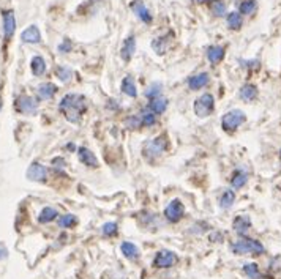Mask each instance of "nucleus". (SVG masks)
<instances>
[{
  "label": "nucleus",
  "instance_id": "ea45409f",
  "mask_svg": "<svg viewBox=\"0 0 281 279\" xmlns=\"http://www.w3.org/2000/svg\"><path fill=\"white\" fill-rule=\"evenodd\" d=\"M5 257H7V249L5 246L0 245V259H5Z\"/></svg>",
  "mask_w": 281,
  "mask_h": 279
},
{
  "label": "nucleus",
  "instance_id": "bb28decb",
  "mask_svg": "<svg viewBox=\"0 0 281 279\" xmlns=\"http://www.w3.org/2000/svg\"><path fill=\"white\" fill-rule=\"evenodd\" d=\"M76 223H78V218L72 213L62 215L60 218H58V227H62V229H69V227H73Z\"/></svg>",
  "mask_w": 281,
  "mask_h": 279
},
{
  "label": "nucleus",
  "instance_id": "7c9ffc66",
  "mask_svg": "<svg viewBox=\"0 0 281 279\" xmlns=\"http://www.w3.org/2000/svg\"><path fill=\"white\" fill-rule=\"evenodd\" d=\"M256 2L254 0H243L240 4V13L242 15H253L256 11Z\"/></svg>",
  "mask_w": 281,
  "mask_h": 279
},
{
  "label": "nucleus",
  "instance_id": "5701e85b",
  "mask_svg": "<svg viewBox=\"0 0 281 279\" xmlns=\"http://www.w3.org/2000/svg\"><path fill=\"white\" fill-rule=\"evenodd\" d=\"M250 227H251V221L248 216H239V218H236V221H234V230L240 235L247 234V230Z\"/></svg>",
  "mask_w": 281,
  "mask_h": 279
},
{
  "label": "nucleus",
  "instance_id": "e433bc0d",
  "mask_svg": "<svg viewBox=\"0 0 281 279\" xmlns=\"http://www.w3.org/2000/svg\"><path fill=\"white\" fill-rule=\"evenodd\" d=\"M126 125L128 128H131V130H137V128L143 125V122H140V117H130L126 120Z\"/></svg>",
  "mask_w": 281,
  "mask_h": 279
},
{
  "label": "nucleus",
  "instance_id": "a211bd4d",
  "mask_svg": "<svg viewBox=\"0 0 281 279\" xmlns=\"http://www.w3.org/2000/svg\"><path fill=\"white\" fill-rule=\"evenodd\" d=\"M122 93L130 98H136L137 97V88L134 84V79L131 76H126L122 80Z\"/></svg>",
  "mask_w": 281,
  "mask_h": 279
},
{
  "label": "nucleus",
  "instance_id": "2eb2a0df",
  "mask_svg": "<svg viewBox=\"0 0 281 279\" xmlns=\"http://www.w3.org/2000/svg\"><path fill=\"white\" fill-rule=\"evenodd\" d=\"M207 59L210 60V63H220L225 59V48L223 46H210L207 49Z\"/></svg>",
  "mask_w": 281,
  "mask_h": 279
},
{
  "label": "nucleus",
  "instance_id": "b1692460",
  "mask_svg": "<svg viewBox=\"0 0 281 279\" xmlns=\"http://www.w3.org/2000/svg\"><path fill=\"white\" fill-rule=\"evenodd\" d=\"M257 97V88L253 84H245L240 88V98L243 101H253Z\"/></svg>",
  "mask_w": 281,
  "mask_h": 279
},
{
  "label": "nucleus",
  "instance_id": "f8f14e48",
  "mask_svg": "<svg viewBox=\"0 0 281 279\" xmlns=\"http://www.w3.org/2000/svg\"><path fill=\"white\" fill-rule=\"evenodd\" d=\"M16 30V18L13 11H4V33L5 38H11Z\"/></svg>",
  "mask_w": 281,
  "mask_h": 279
},
{
  "label": "nucleus",
  "instance_id": "ddd939ff",
  "mask_svg": "<svg viewBox=\"0 0 281 279\" xmlns=\"http://www.w3.org/2000/svg\"><path fill=\"white\" fill-rule=\"evenodd\" d=\"M21 40L24 43H29V44H37L41 41V33L37 26H30L21 33Z\"/></svg>",
  "mask_w": 281,
  "mask_h": 279
},
{
  "label": "nucleus",
  "instance_id": "58836bf2",
  "mask_svg": "<svg viewBox=\"0 0 281 279\" xmlns=\"http://www.w3.org/2000/svg\"><path fill=\"white\" fill-rule=\"evenodd\" d=\"M52 164H54L55 167H63V166L66 164V162H65L62 158H55V159L52 161Z\"/></svg>",
  "mask_w": 281,
  "mask_h": 279
},
{
  "label": "nucleus",
  "instance_id": "a878e982",
  "mask_svg": "<svg viewBox=\"0 0 281 279\" xmlns=\"http://www.w3.org/2000/svg\"><path fill=\"white\" fill-rule=\"evenodd\" d=\"M243 24V21H242V15L237 13V11H232V13L228 15V26L229 29L232 30H239Z\"/></svg>",
  "mask_w": 281,
  "mask_h": 279
},
{
  "label": "nucleus",
  "instance_id": "f3484780",
  "mask_svg": "<svg viewBox=\"0 0 281 279\" xmlns=\"http://www.w3.org/2000/svg\"><path fill=\"white\" fill-rule=\"evenodd\" d=\"M247 181H248V175H247V172L242 170V169L234 170L232 177H231V184H232V188L240 190V188H243L245 184H247Z\"/></svg>",
  "mask_w": 281,
  "mask_h": 279
},
{
  "label": "nucleus",
  "instance_id": "4468645a",
  "mask_svg": "<svg viewBox=\"0 0 281 279\" xmlns=\"http://www.w3.org/2000/svg\"><path fill=\"white\" fill-rule=\"evenodd\" d=\"M134 51H136V38L133 35H130L125 41H123V46H122V51H120V55L125 62H130L131 57L134 55Z\"/></svg>",
  "mask_w": 281,
  "mask_h": 279
},
{
  "label": "nucleus",
  "instance_id": "c85d7f7f",
  "mask_svg": "<svg viewBox=\"0 0 281 279\" xmlns=\"http://www.w3.org/2000/svg\"><path fill=\"white\" fill-rule=\"evenodd\" d=\"M163 91V84L161 82H154L147 90H146V97L149 100H154V98H158Z\"/></svg>",
  "mask_w": 281,
  "mask_h": 279
},
{
  "label": "nucleus",
  "instance_id": "20e7f679",
  "mask_svg": "<svg viewBox=\"0 0 281 279\" xmlns=\"http://www.w3.org/2000/svg\"><path fill=\"white\" fill-rule=\"evenodd\" d=\"M193 109L199 119H205V117H208V115H212V112L215 109L214 95H210V93H204V95H201L194 101Z\"/></svg>",
  "mask_w": 281,
  "mask_h": 279
},
{
  "label": "nucleus",
  "instance_id": "dca6fc26",
  "mask_svg": "<svg viewBox=\"0 0 281 279\" xmlns=\"http://www.w3.org/2000/svg\"><path fill=\"white\" fill-rule=\"evenodd\" d=\"M208 74L207 73H199V74H194L188 79V87L191 90H199L208 84Z\"/></svg>",
  "mask_w": 281,
  "mask_h": 279
},
{
  "label": "nucleus",
  "instance_id": "423d86ee",
  "mask_svg": "<svg viewBox=\"0 0 281 279\" xmlns=\"http://www.w3.org/2000/svg\"><path fill=\"white\" fill-rule=\"evenodd\" d=\"M185 215V207L180 199H174L165 208V218L169 223H179Z\"/></svg>",
  "mask_w": 281,
  "mask_h": 279
},
{
  "label": "nucleus",
  "instance_id": "f03ea898",
  "mask_svg": "<svg viewBox=\"0 0 281 279\" xmlns=\"http://www.w3.org/2000/svg\"><path fill=\"white\" fill-rule=\"evenodd\" d=\"M166 147H168V137L163 134L155 139H149V141H146L144 147H143V153L149 161H155L157 158H160L166 152Z\"/></svg>",
  "mask_w": 281,
  "mask_h": 279
},
{
  "label": "nucleus",
  "instance_id": "a19ab883",
  "mask_svg": "<svg viewBox=\"0 0 281 279\" xmlns=\"http://www.w3.org/2000/svg\"><path fill=\"white\" fill-rule=\"evenodd\" d=\"M197 4H204V2H215V0H196Z\"/></svg>",
  "mask_w": 281,
  "mask_h": 279
},
{
  "label": "nucleus",
  "instance_id": "6ab92c4d",
  "mask_svg": "<svg viewBox=\"0 0 281 279\" xmlns=\"http://www.w3.org/2000/svg\"><path fill=\"white\" fill-rule=\"evenodd\" d=\"M168 100H165V98H154V100H150V103H149V111L150 112H154L155 115H160V114H163L166 109H168Z\"/></svg>",
  "mask_w": 281,
  "mask_h": 279
},
{
  "label": "nucleus",
  "instance_id": "cd10ccee",
  "mask_svg": "<svg viewBox=\"0 0 281 279\" xmlns=\"http://www.w3.org/2000/svg\"><path fill=\"white\" fill-rule=\"evenodd\" d=\"M234 201H236V194H234V191L226 190L223 193V196H221V199H220V207L221 208H229V207H232Z\"/></svg>",
  "mask_w": 281,
  "mask_h": 279
},
{
  "label": "nucleus",
  "instance_id": "aec40b11",
  "mask_svg": "<svg viewBox=\"0 0 281 279\" xmlns=\"http://www.w3.org/2000/svg\"><path fill=\"white\" fill-rule=\"evenodd\" d=\"M120 249H122L123 255H125L128 260H136L139 257V249H137V246L134 245V243H131V241L122 243Z\"/></svg>",
  "mask_w": 281,
  "mask_h": 279
},
{
  "label": "nucleus",
  "instance_id": "4c0bfd02",
  "mask_svg": "<svg viewBox=\"0 0 281 279\" xmlns=\"http://www.w3.org/2000/svg\"><path fill=\"white\" fill-rule=\"evenodd\" d=\"M58 51H60V52H69V51H72V41L65 40L60 46H58Z\"/></svg>",
  "mask_w": 281,
  "mask_h": 279
},
{
  "label": "nucleus",
  "instance_id": "9b49d317",
  "mask_svg": "<svg viewBox=\"0 0 281 279\" xmlns=\"http://www.w3.org/2000/svg\"><path fill=\"white\" fill-rule=\"evenodd\" d=\"M76 152H78L79 161L83 162L84 166H87V167H98V159H97L95 153H93L92 150H89L87 147H79Z\"/></svg>",
  "mask_w": 281,
  "mask_h": 279
},
{
  "label": "nucleus",
  "instance_id": "473e14b6",
  "mask_svg": "<svg viewBox=\"0 0 281 279\" xmlns=\"http://www.w3.org/2000/svg\"><path fill=\"white\" fill-rule=\"evenodd\" d=\"M165 38H166V37H160V38H157L154 43H152V48H154V49L157 51V54H163V52L166 51L168 44H166Z\"/></svg>",
  "mask_w": 281,
  "mask_h": 279
},
{
  "label": "nucleus",
  "instance_id": "72a5a7b5",
  "mask_svg": "<svg viewBox=\"0 0 281 279\" xmlns=\"http://www.w3.org/2000/svg\"><path fill=\"white\" fill-rule=\"evenodd\" d=\"M140 122H143V125L144 126H154L155 125V122H157V119H155V114L154 112H144L143 114V117H140Z\"/></svg>",
  "mask_w": 281,
  "mask_h": 279
},
{
  "label": "nucleus",
  "instance_id": "39448f33",
  "mask_svg": "<svg viewBox=\"0 0 281 279\" xmlns=\"http://www.w3.org/2000/svg\"><path fill=\"white\" fill-rule=\"evenodd\" d=\"M232 251L236 254H262L264 246L257 240L243 238L232 245Z\"/></svg>",
  "mask_w": 281,
  "mask_h": 279
},
{
  "label": "nucleus",
  "instance_id": "37998d69",
  "mask_svg": "<svg viewBox=\"0 0 281 279\" xmlns=\"http://www.w3.org/2000/svg\"><path fill=\"white\" fill-rule=\"evenodd\" d=\"M279 159H281V152H279Z\"/></svg>",
  "mask_w": 281,
  "mask_h": 279
},
{
  "label": "nucleus",
  "instance_id": "7ed1b4c3",
  "mask_svg": "<svg viewBox=\"0 0 281 279\" xmlns=\"http://www.w3.org/2000/svg\"><path fill=\"white\" fill-rule=\"evenodd\" d=\"M245 120H247V115H245L243 111L232 109L223 115V119H221V126H223L225 131L232 133V131H236L239 126H242V123H245Z\"/></svg>",
  "mask_w": 281,
  "mask_h": 279
},
{
  "label": "nucleus",
  "instance_id": "0eeeda50",
  "mask_svg": "<svg viewBox=\"0 0 281 279\" xmlns=\"http://www.w3.org/2000/svg\"><path fill=\"white\" fill-rule=\"evenodd\" d=\"M175 262H177V255L168 249L160 251L154 260L155 266H158V268H171L172 265H175Z\"/></svg>",
  "mask_w": 281,
  "mask_h": 279
},
{
  "label": "nucleus",
  "instance_id": "2f4dec72",
  "mask_svg": "<svg viewBox=\"0 0 281 279\" xmlns=\"http://www.w3.org/2000/svg\"><path fill=\"white\" fill-rule=\"evenodd\" d=\"M243 271L247 273V276L251 277V279H257V277H259V268H257L256 263H245Z\"/></svg>",
  "mask_w": 281,
  "mask_h": 279
},
{
  "label": "nucleus",
  "instance_id": "412c9836",
  "mask_svg": "<svg viewBox=\"0 0 281 279\" xmlns=\"http://www.w3.org/2000/svg\"><path fill=\"white\" fill-rule=\"evenodd\" d=\"M30 68L33 76H43L46 73V62L41 55H35L32 62H30Z\"/></svg>",
  "mask_w": 281,
  "mask_h": 279
},
{
  "label": "nucleus",
  "instance_id": "f704fd0d",
  "mask_svg": "<svg viewBox=\"0 0 281 279\" xmlns=\"http://www.w3.org/2000/svg\"><path fill=\"white\" fill-rule=\"evenodd\" d=\"M212 11H214V15H217V16H225L226 5L221 2V0H215L214 5H212Z\"/></svg>",
  "mask_w": 281,
  "mask_h": 279
},
{
  "label": "nucleus",
  "instance_id": "1a4fd4ad",
  "mask_svg": "<svg viewBox=\"0 0 281 279\" xmlns=\"http://www.w3.org/2000/svg\"><path fill=\"white\" fill-rule=\"evenodd\" d=\"M27 178L32 181H44L48 178V170L40 162H32L27 169Z\"/></svg>",
  "mask_w": 281,
  "mask_h": 279
},
{
  "label": "nucleus",
  "instance_id": "c756f323",
  "mask_svg": "<svg viewBox=\"0 0 281 279\" xmlns=\"http://www.w3.org/2000/svg\"><path fill=\"white\" fill-rule=\"evenodd\" d=\"M55 74L62 82H69V79L73 76V71H72V68H68V66H58L55 69Z\"/></svg>",
  "mask_w": 281,
  "mask_h": 279
},
{
  "label": "nucleus",
  "instance_id": "f257e3e1",
  "mask_svg": "<svg viewBox=\"0 0 281 279\" xmlns=\"http://www.w3.org/2000/svg\"><path fill=\"white\" fill-rule=\"evenodd\" d=\"M58 109L65 115V119L72 123H78L83 117V114L87 109V104L83 95H76V93H68L66 97L62 98Z\"/></svg>",
  "mask_w": 281,
  "mask_h": 279
},
{
  "label": "nucleus",
  "instance_id": "6e6552de",
  "mask_svg": "<svg viewBox=\"0 0 281 279\" xmlns=\"http://www.w3.org/2000/svg\"><path fill=\"white\" fill-rule=\"evenodd\" d=\"M16 109L21 112V114H35L38 109V104L35 101L32 97H27V95H21L18 100H16Z\"/></svg>",
  "mask_w": 281,
  "mask_h": 279
},
{
  "label": "nucleus",
  "instance_id": "4be33fe9",
  "mask_svg": "<svg viewBox=\"0 0 281 279\" xmlns=\"http://www.w3.org/2000/svg\"><path fill=\"white\" fill-rule=\"evenodd\" d=\"M57 93V87L52 82H46L38 87V97L40 100H51Z\"/></svg>",
  "mask_w": 281,
  "mask_h": 279
},
{
  "label": "nucleus",
  "instance_id": "9d476101",
  "mask_svg": "<svg viewBox=\"0 0 281 279\" xmlns=\"http://www.w3.org/2000/svg\"><path fill=\"white\" fill-rule=\"evenodd\" d=\"M130 7L133 10V13L137 16V19L146 22V24H150V22H152V15H150L149 8L146 7V4L143 2V0H133Z\"/></svg>",
  "mask_w": 281,
  "mask_h": 279
},
{
  "label": "nucleus",
  "instance_id": "c9c22d12",
  "mask_svg": "<svg viewBox=\"0 0 281 279\" xmlns=\"http://www.w3.org/2000/svg\"><path fill=\"white\" fill-rule=\"evenodd\" d=\"M103 234L106 237H112L117 234V224L115 223H106L103 226Z\"/></svg>",
  "mask_w": 281,
  "mask_h": 279
},
{
  "label": "nucleus",
  "instance_id": "79ce46f5",
  "mask_svg": "<svg viewBox=\"0 0 281 279\" xmlns=\"http://www.w3.org/2000/svg\"><path fill=\"white\" fill-rule=\"evenodd\" d=\"M0 109H2V100H0Z\"/></svg>",
  "mask_w": 281,
  "mask_h": 279
},
{
  "label": "nucleus",
  "instance_id": "393cba45",
  "mask_svg": "<svg viewBox=\"0 0 281 279\" xmlns=\"http://www.w3.org/2000/svg\"><path fill=\"white\" fill-rule=\"evenodd\" d=\"M57 210L55 208H52V207H46V208H43L41 210V213H40V216H38V221L41 224H46V223H51V221H54L55 218H57Z\"/></svg>",
  "mask_w": 281,
  "mask_h": 279
}]
</instances>
